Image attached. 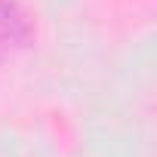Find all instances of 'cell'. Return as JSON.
I'll return each instance as SVG.
<instances>
[{
    "instance_id": "1",
    "label": "cell",
    "mask_w": 157,
    "mask_h": 157,
    "mask_svg": "<svg viewBox=\"0 0 157 157\" xmlns=\"http://www.w3.org/2000/svg\"><path fill=\"white\" fill-rule=\"evenodd\" d=\"M31 40H34L31 16L13 0H0V62L22 52Z\"/></svg>"
}]
</instances>
